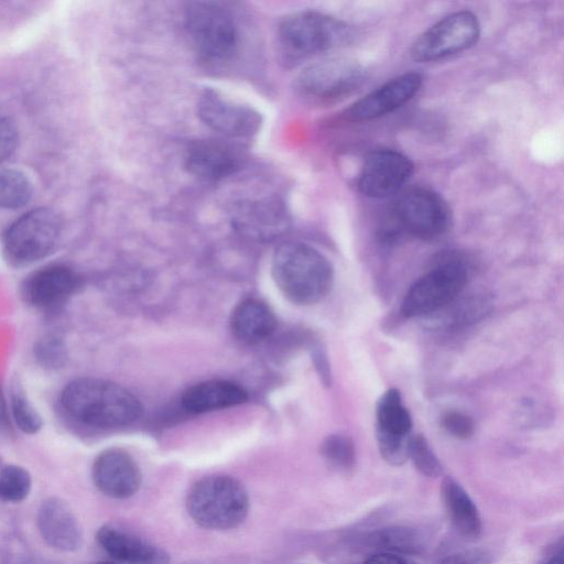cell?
<instances>
[{
  "instance_id": "1",
  "label": "cell",
  "mask_w": 564,
  "mask_h": 564,
  "mask_svg": "<svg viewBox=\"0 0 564 564\" xmlns=\"http://www.w3.org/2000/svg\"><path fill=\"white\" fill-rule=\"evenodd\" d=\"M59 409L72 423L86 429L109 430L130 425L142 415L139 399L122 386L93 377L68 382Z\"/></svg>"
},
{
  "instance_id": "2",
  "label": "cell",
  "mask_w": 564,
  "mask_h": 564,
  "mask_svg": "<svg viewBox=\"0 0 564 564\" xmlns=\"http://www.w3.org/2000/svg\"><path fill=\"white\" fill-rule=\"evenodd\" d=\"M271 271L285 297L299 305L322 301L334 280L330 262L312 246L299 241H286L275 249Z\"/></svg>"
},
{
  "instance_id": "3",
  "label": "cell",
  "mask_w": 564,
  "mask_h": 564,
  "mask_svg": "<svg viewBox=\"0 0 564 564\" xmlns=\"http://www.w3.org/2000/svg\"><path fill=\"white\" fill-rule=\"evenodd\" d=\"M185 503L194 522L220 531L240 525L250 506L243 484L227 475H209L197 480L189 488Z\"/></svg>"
},
{
  "instance_id": "4",
  "label": "cell",
  "mask_w": 564,
  "mask_h": 564,
  "mask_svg": "<svg viewBox=\"0 0 564 564\" xmlns=\"http://www.w3.org/2000/svg\"><path fill=\"white\" fill-rule=\"evenodd\" d=\"M349 29L343 21L313 10L286 14L278 26V42L288 59H301L343 45Z\"/></svg>"
},
{
  "instance_id": "5",
  "label": "cell",
  "mask_w": 564,
  "mask_h": 564,
  "mask_svg": "<svg viewBox=\"0 0 564 564\" xmlns=\"http://www.w3.org/2000/svg\"><path fill=\"white\" fill-rule=\"evenodd\" d=\"M59 215L40 207L25 213L12 223L2 237V251L8 262L24 267L50 256L62 236Z\"/></svg>"
},
{
  "instance_id": "6",
  "label": "cell",
  "mask_w": 564,
  "mask_h": 564,
  "mask_svg": "<svg viewBox=\"0 0 564 564\" xmlns=\"http://www.w3.org/2000/svg\"><path fill=\"white\" fill-rule=\"evenodd\" d=\"M187 33L199 56L210 63L229 61L237 52L239 33L232 15L219 3L188 2L184 11Z\"/></svg>"
},
{
  "instance_id": "7",
  "label": "cell",
  "mask_w": 564,
  "mask_h": 564,
  "mask_svg": "<svg viewBox=\"0 0 564 564\" xmlns=\"http://www.w3.org/2000/svg\"><path fill=\"white\" fill-rule=\"evenodd\" d=\"M366 72L356 61L333 57L305 67L296 76L295 91L315 105H330L345 99L364 84Z\"/></svg>"
},
{
  "instance_id": "8",
  "label": "cell",
  "mask_w": 564,
  "mask_h": 564,
  "mask_svg": "<svg viewBox=\"0 0 564 564\" xmlns=\"http://www.w3.org/2000/svg\"><path fill=\"white\" fill-rule=\"evenodd\" d=\"M467 280L468 271L460 260L441 263L411 285L401 304L402 315L412 318L436 313L458 297Z\"/></svg>"
},
{
  "instance_id": "9",
  "label": "cell",
  "mask_w": 564,
  "mask_h": 564,
  "mask_svg": "<svg viewBox=\"0 0 564 564\" xmlns=\"http://www.w3.org/2000/svg\"><path fill=\"white\" fill-rule=\"evenodd\" d=\"M480 35L477 17L470 11L451 13L423 32L412 44V59L437 61L473 46Z\"/></svg>"
},
{
  "instance_id": "10",
  "label": "cell",
  "mask_w": 564,
  "mask_h": 564,
  "mask_svg": "<svg viewBox=\"0 0 564 564\" xmlns=\"http://www.w3.org/2000/svg\"><path fill=\"white\" fill-rule=\"evenodd\" d=\"M394 220L401 230L421 240H434L449 226V209L443 198L424 187L404 192L394 208Z\"/></svg>"
},
{
  "instance_id": "11",
  "label": "cell",
  "mask_w": 564,
  "mask_h": 564,
  "mask_svg": "<svg viewBox=\"0 0 564 564\" xmlns=\"http://www.w3.org/2000/svg\"><path fill=\"white\" fill-rule=\"evenodd\" d=\"M197 113L207 127L228 138L251 137L262 124V117L253 107L210 87L200 91Z\"/></svg>"
},
{
  "instance_id": "12",
  "label": "cell",
  "mask_w": 564,
  "mask_h": 564,
  "mask_svg": "<svg viewBox=\"0 0 564 564\" xmlns=\"http://www.w3.org/2000/svg\"><path fill=\"white\" fill-rule=\"evenodd\" d=\"M84 285L83 276L73 268L52 263L30 273L20 286L22 300L46 313L62 308Z\"/></svg>"
},
{
  "instance_id": "13",
  "label": "cell",
  "mask_w": 564,
  "mask_h": 564,
  "mask_svg": "<svg viewBox=\"0 0 564 564\" xmlns=\"http://www.w3.org/2000/svg\"><path fill=\"white\" fill-rule=\"evenodd\" d=\"M413 172L412 162L402 153L384 149L370 153L358 176V189L371 198H383L398 192Z\"/></svg>"
},
{
  "instance_id": "14",
  "label": "cell",
  "mask_w": 564,
  "mask_h": 564,
  "mask_svg": "<svg viewBox=\"0 0 564 564\" xmlns=\"http://www.w3.org/2000/svg\"><path fill=\"white\" fill-rule=\"evenodd\" d=\"M96 488L112 499H127L135 495L142 475L133 457L121 448H107L98 454L91 466Z\"/></svg>"
},
{
  "instance_id": "15",
  "label": "cell",
  "mask_w": 564,
  "mask_h": 564,
  "mask_svg": "<svg viewBox=\"0 0 564 564\" xmlns=\"http://www.w3.org/2000/svg\"><path fill=\"white\" fill-rule=\"evenodd\" d=\"M422 76L415 72L399 75L367 94L345 112L350 121H368L394 111L420 90Z\"/></svg>"
},
{
  "instance_id": "16",
  "label": "cell",
  "mask_w": 564,
  "mask_h": 564,
  "mask_svg": "<svg viewBox=\"0 0 564 564\" xmlns=\"http://www.w3.org/2000/svg\"><path fill=\"white\" fill-rule=\"evenodd\" d=\"M98 545L118 564H169V553L138 534L113 524L96 532Z\"/></svg>"
},
{
  "instance_id": "17",
  "label": "cell",
  "mask_w": 564,
  "mask_h": 564,
  "mask_svg": "<svg viewBox=\"0 0 564 564\" xmlns=\"http://www.w3.org/2000/svg\"><path fill=\"white\" fill-rule=\"evenodd\" d=\"M36 523L42 539L51 547L74 552L82 546L83 530L74 511L64 500L57 497L45 499L39 508Z\"/></svg>"
},
{
  "instance_id": "18",
  "label": "cell",
  "mask_w": 564,
  "mask_h": 564,
  "mask_svg": "<svg viewBox=\"0 0 564 564\" xmlns=\"http://www.w3.org/2000/svg\"><path fill=\"white\" fill-rule=\"evenodd\" d=\"M232 223L249 237L270 239L285 230L288 215L282 203L275 198H249L235 204Z\"/></svg>"
},
{
  "instance_id": "19",
  "label": "cell",
  "mask_w": 564,
  "mask_h": 564,
  "mask_svg": "<svg viewBox=\"0 0 564 564\" xmlns=\"http://www.w3.org/2000/svg\"><path fill=\"white\" fill-rule=\"evenodd\" d=\"M241 166L239 152L220 140H200L186 150L185 167L195 177L215 182L235 174Z\"/></svg>"
},
{
  "instance_id": "20",
  "label": "cell",
  "mask_w": 564,
  "mask_h": 564,
  "mask_svg": "<svg viewBox=\"0 0 564 564\" xmlns=\"http://www.w3.org/2000/svg\"><path fill=\"white\" fill-rule=\"evenodd\" d=\"M247 398V392L234 382L209 380L188 388L183 394L182 403L188 412L204 413L241 404Z\"/></svg>"
},
{
  "instance_id": "21",
  "label": "cell",
  "mask_w": 564,
  "mask_h": 564,
  "mask_svg": "<svg viewBox=\"0 0 564 564\" xmlns=\"http://www.w3.org/2000/svg\"><path fill=\"white\" fill-rule=\"evenodd\" d=\"M441 495L448 518L455 530L467 540H477L481 535L482 524L479 511L459 482L445 477Z\"/></svg>"
},
{
  "instance_id": "22",
  "label": "cell",
  "mask_w": 564,
  "mask_h": 564,
  "mask_svg": "<svg viewBox=\"0 0 564 564\" xmlns=\"http://www.w3.org/2000/svg\"><path fill=\"white\" fill-rule=\"evenodd\" d=\"M276 326V318L270 306L258 299H247L232 311L230 327L232 334L247 344L259 343L269 337Z\"/></svg>"
},
{
  "instance_id": "23",
  "label": "cell",
  "mask_w": 564,
  "mask_h": 564,
  "mask_svg": "<svg viewBox=\"0 0 564 564\" xmlns=\"http://www.w3.org/2000/svg\"><path fill=\"white\" fill-rule=\"evenodd\" d=\"M376 430L384 433L410 436L413 422L410 412L402 404L401 393L391 388L383 392L376 404Z\"/></svg>"
},
{
  "instance_id": "24",
  "label": "cell",
  "mask_w": 564,
  "mask_h": 564,
  "mask_svg": "<svg viewBox=\"0 0 564 564\" xmlns=\"http://www.w3.org/2000/svg\"><path fill=\"white\" fill-rule=\"evenodd\" d=\"M368 544L392 554H419L424 550L423 535L415 529L403 525L388 527L371 532Z\"/></svg>"
},
{
  "instance_id": "25",
  "label": "cell",
  "mask_w": 564,
  "mask_h": 564,
  "mask_svg": "<svg viewBox=\"0 0 564 564\" xmlns=\"http://www.w3.org/2000/svg\"><path fill=\"white\" fill-rule=\"evenodd\" d=\"M33 196V184L17 170H0V208L19 209L29 204Z\"/></svg>"
},
{
  "instance_id": "26",
  "label": "cell",
  "mask_w": 564,
  "mask_h": 564,
  "mask_svg": "<svg viewBox=\"0 0 564 564\" xmlns=\"http://www.w3.org/2000/svg\"><path fill=\"white\" fill-rule=\"evenodd\" d=\"M9 395L10 412L17 427L25 434H36L43 421L18 378L12 379Z\"/></svg>"
},
{
  "instance_id": "27",
  "label": "cell",
  "mask_w": 564,
  "mask_h": 564,
  "mask_svg": "<svg viewBox=\"0 0 564 564\" xmlns=\"http://www.w3.org/2000/svg\"><path fill=\"white\" fill-rule=\"evenodd\" d=\"M36 362L46 370H57L65 366L68 358L67 346L58 332H47L40 336L33 347Z\"/></svg>"
},
{
  "instance_id": "28",
  "label": "cell",
  "mask_w": 564,
  "mask_h": 564,
  "mask_svg": "<svg viewBox=\"0 0 564 564\" xmlns=\"http://www.w3.org/2000/svg\"><path fill=\"white\" fill-rule=\"evenodd\" d=\"M32 477L19 465H4L0 468V501L20 502L30 494Z\"/></svg>"
},
{
  "instance_id": "29",
  "label": "cell",
  "mask_w": 564,
  "mask_h": 564,
  "mask_svg": "<svg viewBox=\"0 0 564 564\" xmlns=\"http://www.w3.org/2000/svg\"><path fill=\"white\" fill-rule=\"evenodd\" d=\"M321 454L335 469L350 471L356 464V448L352 440L343 434L327 436L321 445Z\"/></svg>"
},
{
  "instance_id": "30",
  "label": "cell",
  "mask_w": 564,
  "mask_h": 564,
  "mask_svg": "<svg viewBox=\"0 0 564 564\" xmlns=\"http://www.w3.org/2000/svg\"><path fill=\"white\" fill-rule=\"evenodd\" d=\"M408 457L412 460L414 467L425 477L435 478L443 473V466L440 459L423 435H411L409 440Z\"/></svg>"
},
{
  "instance_id": "31",
  "label": "cell",
  "mask_w": 564,
  "mask_h": 564,
  "mask_svg": "<svg viewBox=\"0 0 564 564\" xmlns=\"http://www.w3.org/2000/svg\"><path fill=\"white\" fill-rule=\"evenodd\" d=\"M410 436H398L376 430L378 449L382 458L392 466L403 465L408 457Z\"/></svg>"
},
{
  "instance_id": "32",
  "label": "cell",
  "mask_w": 564,
  "mask_h": 564,
  "mask_svg": "<svg viewBox=\"0 0 564 564\" xmlns=\"http://www.w3.org/2000/svg\"><path fill=\"white\" fill-rule=\"evenodd\" d=\"M442 425L448 434L459 440L469 438L475 431L473 420L457 411L446 412L442 417Z\"/></svg>"
},
{
  "instance_id": "33",
  "label": "cell",
  "mask_w": 564,
  "mask_h": 564,
  "mask_svg": "<svg viewBox=\"0 0 564 564\" xmlns=\"http://www.w3.org/2000/svg\"><path fill=\"white\" fill-rule=\"evenodd\" d=\"M19 133L15 124L0 116V164L13 155L18 148Z\"/></svg>"
},
{
  "instance_id": "34",
  "label": "cell",
  "mask_w": 564,
  "mask_h": 564,
  "mask_svg": "<svg viewBox=\"0 0 564 564\" xmlns=\"http://www.w3.org/2000/svg\"><path fill=\"white\" fill-rule=\"evenodd\" d=\"M494 555L480 547L464 550L444 557L440 564H491Z\"/></svg>"
},
{
  "instance_id": "35",
  "label": "cell",
  "mask_w": 564,
  "mask_h": 564,
  "mask_svg": "<svg viewBox=\"0 0 564 564\" xmlns=\"http://www.w3.org/2000/svg\"><path fill=\"white\" fill-rule=\"evenodd\" d=\"M359 564H408L403 557L397 554L377 553Z\"/></svg>"
},
{
  "instance_id": "36",
  "label": "cell",
  "mask_w": 564,
  "mask_h": 564,
  "mask_svg": "<svg viewBox=\"0 0 564 564\" xmlns=\"http://www.w3.org/2000/svg\"><path fill=\"white\" fill-rule=\"evenodd\" d=\"M315 364L318 369V372L322 377V380L325 384L329 386L332 382L330 369L327 362L326 356L323 350H317L314 355Z\"/></svg>"
},
{
  "instance_id": "37",
  "label": "cell",
  "mask_w": 564,
  "mask_h": 564,
  "mask_svg": "<svg viewBox=\"0 0 564 564\" xmlns=\"http://www.w3.org/2000/svg\"><path fill=\"white\" fill-rule=\"evenodd\" d=\"M9 415L6 398L0 386V434L8 429Z\"/></svg>"
},
{
  "instance_id": "38",
  "label": "cell",
  "mask_w": 564,
  "mask_h": 564,
  "mask_svg": "<svg viewBox=\"0 0 564 564\" xmlns=\"http://www.w3.org/2000/svg\"><path fill=\"white\" fill-rule=\"evenodd\" d=\"M545 564H564V554L563 550L560 549L557 552L552 554L549 560L545 562Z\"/></svg>"
},
{
  "instance_id": "39",
  "label": "cell",
  "mask_w": 564,
  "mask_h": 564,
  "mask_svg": "<svg viewBox=\"0 0 564 564\" xmlns=\"http://www.w3.org/2000/svg\"><path fill=\"white\" fill-rule=\"evenodd\" d=\"M89 564H118V563H116L113 561H97V562H93Z\"/></svg>"
},
{
  "instance_id": "40",
  "label": "cell",
  "mask_w": 564,
  "mask_h": 564,
  "mask_svg": "<svg viewBox=\"0 0 564 564\" xmlns=\"http://www.w3.org/2000/svg\"><path fill=\"white\" fill-rule=\"evenodd\" d=\"M0 465H1V458H0Z\"/></svg>"
}]
</instances>
